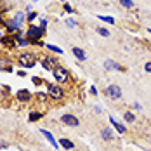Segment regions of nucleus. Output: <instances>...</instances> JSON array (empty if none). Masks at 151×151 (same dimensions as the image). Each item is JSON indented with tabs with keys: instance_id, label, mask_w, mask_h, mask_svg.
<instances>
[{
	"instance_id": "f257e3e1",
	"label": "nucleus",
	"mask_w": 151,
	"mask_h": 151,
	"mask_svg": "<svg viewBox=\"0 0 151 151\" xmlns=\"http://www.w3.org/2000/svg\"><path fill=\"white\" fill-rule=\"evenodd\" d=\"M17 61L23 68H33L37 64V56H35V52H26V54H21Z\"/></svg>"
},
{
	"instance_id": "f03ea898",
	"label": "nucleus",
	"mask_w": 151,
	"mask_h": 151,
	"mask_svg": "<svg viewBox=\"0 0 151 151\" xmlns=\"http://www.w3.org/2000/svg\"><path fill=\"white\" fill-rule=\"evenodd\" d=\"M42 35H44V28H40V26H33V24H31L30 28L26 30V38H28V40H35V42H38L40 45H42V42H40Z\"/></svg>"
},
{
	"instance_id": "7ed1b4c3",
	"label": "nucleus",
	"mask_w": 151,
	"mask_h": 151,
	"mask_svg": "<svg viewBox=\"0 0 151 151\" xmlns=\"http://www.w3.org/2000/svg\"><path fill=\"white\" fill-rule=\"evenodd\" d=\"M23 21H24V14L23 12H16V16L7 23V30L9 31H17L23 26Z\"/></svg>"
},
{
	"instance_id": "20e7f679",
	"label": "nucleus",
	"mask_w": 151,
	"mask_h": 151,
	"mask_svg": "<svg viewBox=\"0 0 151 151\" xmlns=\"http://www.w3.org/2000/svg\"><path fill=\"white\" fill-rule=\"evenodd\" d=\"M52 75H54V78H56V82H59V83H66V82H68V78H70L68 70H66V68H63V66H59V64L52 70Z\"/></svg>"
},
{
	"instance_id": "39448f33",
	"label": "nucleus",
	"mask_w": 151,
	"mask_h": 151,
	"mask_svg": "<svg viewBox=\"0 0 151 151\" xmlns=\"http://www.w3.org/2000/svg\"><path fill=\"white\" fill-rule=\"evenodd\" d=\"M61 122H63L64 125H70V127H78V125H80V120L76 118L75 115H71V113H64V115L61 116Z\"/></svg>"
},
{
	"instance_id": "423d86ee",
	"label": "nucleus",
	"mask_w": 151,
	"mask_h": 151,
	"mask_svg": "<svg viewBox=\"0 0 151 151\" xmlns=\"http://www.w3.org/2000/svg\"><path fill=\"white\" fill-rule=\"evenodd\" d=\"M106 96H108L109 99L116 101V99H120L122 97V89L118 87V85H109V87L106 89Z\"/></svg>"
},
{
	"instance_id": "0eeeda50",
	"label": "nucleus",
	"mask_w": 151,
	"mask_h": 151,
	"mask_svg": "<svg viewBox=\"0 0 151 151\" xmlns=\"http://www.w3.org/2000/svg\"><path fill=\"white\" fill-rule=\"evenodd\" d=\"M49 96L52 97V99H56V101H59L64 97V91L58 87V85H49Z\"/></svg>"
},
{
	"instance_id": "6e6552de",
	"label": "nucleus",
	"mask_w": 151,
	"mask_h": 151,
	"mask_svg": "<svg viewBox=\"0 0 151 151\" xmlns=\"http://www.w3.org/2000/svg\"><path fill=\"white\" fill-rule=\"evenodd\" d=\"M104 68L108 70V71H123V70H125L122 64H118L116 61H113V59H106L104 61Z\"/></svg>"
},
{
	"instance_id": "1a4fd4ad",
	"label": "nucleus",
	"mask_w": 151,
	"mask_h": 151,
	"mask_svg": "<svg viewBox=\"0 0 151 151\" xmlns=\"http://www.w3.org/2000/svg\"><path fill=\"white\" fill-rule=\"evenodd\" d=\"M42 66H44L45 70H49V71H52L58 64H56V61H54V58H52V56H45V58L42 59Z\"/></svg>"
},
{
	"instance_id": "9d476101",
	"label": "nucleus",
	"mask_w": 151,
	"mask_h": 151,
	"mask_svg": "<svg viewBox=\"0 0 151 151\" xmlns=\"http://www.w3.org/2000/svg\"><path fill=\"white\" fill-rule=\"evenodd\" d=\"M40 134H42L44 137H47V141H49V142H50V144H52V146H54L56 150H59V142H58V141L54 139V136H52V134H50L49 130H45V129H40Z\"/></svg>"
},
{
	"instance_id": "9b49d317",
	"label": "nucleus",
	"mask_w": 151,
	"mask_h": 151,
	"mask_svg": "<svg viewBox=\"0 0 151 151\" xmlns=\"http://www.w3.org/2000/svg\"><path fill=\"white\" fill-rule=\"evenodd\" d=\"M71 52L75 54V58H76L78 61H85V59H87V56H85V50H83V49H80V47H73V49H71Z\"/></svg>"
},
{
	"instance_id": "f8f14e48",
	"label": "nucleus",
	"mask_w": 151,
	"mask_h": 151,
	"mask_svg": "<svg viewBox=\"0 0 151 151\" xmlns=\"http://www.w3.org/2000/svg\"><path fill=\"white\" fill-rule=\"evenodd\" d=\"M109 123H111V125H113V127L116 129V132H118V134H125V130H127V129H125V127H123L122 123H118V122L115 120L113 116H109Z\"/></svg>"
},
{
	"instance_id": "ddd939ff",
	"label": "nucleus",
	"mask_w": 151,
	"mask_h": 151,
	"mask_svg": "<svg viewBox=\"0 0 151 151\" xmlns=\"http://www.w3.org/2000/svg\"><path fill=\"white\" fill-rule=\"evenodd\" d=\"M101 137H103V141H111V139H113V130H111L109 127H104V129L101 130Z\"/></svg>"
},
{
	"instance_id": "4468645a",
	"label": "nucleus",
	"mask_w": 151,
	"mask_h": 151,
	"mask_svg": "<svg viewBox=\"0 0 151 151\" xmlns=\"http://www.w3.org/2000/svg\"><path fill=\"white\" fill-rule=\"evenodd\" d=\"M59 146L66 148V150H73V148H75V144H73L70 139H66V137H61L59 139Z\"/></svg>"
},
{
	"instance_id": "2eb2a0df",
	"label": "nucleus",
	"mask_w": 151,
	"mask_h": 151,
	"mask_svg": "<svg viewBox=\"0 0 151 151\" xmlns=\"http://www.w3.org/2000/svg\"><path fill=\"white\" fill-rule=\"evenodd\" d=\"M30 99V92L28 91H19L17 92V101H28Z\"/></svg>"
},
{
	"instance_id": "dca6fc26",
	"label": "nucleus",
	"mask_w": 151,
	"mask_h": 151,
	"mask_svg": "<svg viewBox=\"0 0 151 151\" xmlns=\"http://www.w3.org/2000/svg\"><path fill=\"white\" fill-rule=\"evenodd\" d=\"M96 31H97L101 37H104V38H109V30H106V28H103V26H97V28H96Z\"/></svg>"
},
{
	"instance_id": "f3484780",
	"label": "nucleus",
	"mask_w": 151,
	"mask_h": 151,
	"mask_svg": "<svg viewBox=\"0 0 151 151\" xmlns=\"http://www.w3.org/2000/svg\"><path fill=\"white\" fill-rule=\"evenodd\" d=\"M120 5L125 9H134V2L132 0H120Z\"/></svg>"
},
{
	"instance_id": "a211bd4d",
	"label": "nucleus",
	"mask_w": 151,
	"mask_h": 151,
	"mask_svg": "<svg viewBox=\"0 0 151 151\" xmlns=\"http://www.w3.org/2000/svg\"><path fill=\"white\" fill-rule=\"evenodd\" d=\"M47 49H49L50 52H56V54H63V49H61V47L52 45V44H49V45H47Z\"/></svg>"
},
{
	"instance_id": "6ab92c4d",
	"label": "nucleus",
	"mask_w": 151,
	"mask_h": 151,
	"mask_svg": "<svg viewBox=\"0 0 151 151\" xmlns=\"http://www.w3.org/2000/svg\"><path fill=\"white\" fill-rule=\"evenodd\" d=\"M101 21H104V23H109V24H115V19L111 17V16H97Z\"/></svg>"
},
{
	"instance_id": "aec40b11",
	"label": "nucleus",
	"mask_w": 151,
	"mask_h": 151,
	"mask_svg": "<svg viewBox=\"0 0 151 151\" xmlns=\"http://www.w3.org/2000/svg\"><path fill=\"white\" fill-rule=\"evenodd\" d=\"M123 118H125L127 122H130V123H132V122H136V116H134L130 111H125V113H123Z\"/></svg>"
},
{
	"instance_id": "412c9836",
	"label": "nucleus",
	"mask_w": 151,
	"mask_h": 151,
	"mask_svg": "<svg viewBox=\"0 0 151 151\" xmlns=\"http://www.w3.org/2000/svg\"><path fill=\"white\" fill-rule=\"evenodd\" d=\"M42 115L40 113H37V111H33V113H30V122H37L38 118H40Z\"/></svg>"
},
{
	"instance_id": "4be33fe9",
	"label": "nucleus",
	"mask_w": 151,
	"mask_h": 151,
	"mask_svg": "<svg viewBox=\"0 0 151 151\" xmlns=\"http://www.w3.org/2000/svg\"><path fill=\"white\" fill-rule=\"evenodd\" d=\"M66 26H70V28H76V21L75 19H71V17L66 19Z\"/></svg>"
},
{
	"instance_id": "5701e85b",
	"label": "nucleus",
	"mask_w": 151,
	"mask_h": 151,
	"mask_svg": "<svg viewBox=\"0 0 151 151\" xmlns=\"http://www.w3.org/2000/svg\"><path fill=\"white\" fill-rule=\"evenodd\" d=\"M64 11H66L68 14H71V12H73V7H71L70 4H64Z\"/></svg>"
},
{
	"instance_id": "b1692460",
	"label": "nucleus",
	"mask_w": 151,
	"mask_h": 151,
	"mask_svg": "<svg viewBox=\"0 0 151 151\" xmlns=\"http://www.w3.org/2000/svg\"><path fill=\"white\" fill-rule=\"evenodd\" d=\"M144 70H146L148 73H151V61H148V63L144 64Z\"/></svg>"
},
{
	"instance_id": "393cba45",
	"label": "nucleus",
	"mask_w": 151,
	"mask_h": 151,
	"mask_svg": "<svg viewBox=\"0 0 151 151\" xmlns=\"http://www.w3.org/2000/svg\"><path fill=\"white\" fill-rule=\"evenodd\" d=\"M45 26H47V19H40V28L45 30Z\"/></svg>"
},
{
	"instance_id": "a878e982",
	"label": "nucleus",
	"mask_w": 151,
	"mask_h": 151,
	"mask_svg": "<svg viewBox=\"0 0 151 151\" xmlns=\"http://www.w3.org/2000/svg\"><path fill=\"white\" fill-rule=\"evenodd\" d=\"M37 12H30V14H28V19H30V21H33V19H35V17H37Z\"/></svg>"
},
{
	"instance_id": "bb28decb",
	"label": "nucleus",
	"mask_w": 151,
	"mask_h": 151,
	"mask_svg": "<svg viewBox=\"0 0 151 151\" xmlns=\"http://www.w3.org/2000/svg\"><path fill=\"white\" fill-rule=\"evenodd\" d=\"M42 82H44V80H40V78H38V76H35V78H33V83H37V85H40V83H42Z\"/></svg>"
},
{
	"instance_id": "cd10ccee",
	"label": "nucleus",
	"mask_w": 151,
	"mask_h": 151,
	"mask_svg": "<svg viewBox=\"0 0 151 151\" xmlns=\"http://www.w3.org/2000/svg\"><path fill=\"white\" fill-rule=\"evenodd\" d=\"M91 94L92 96H97V89L96 87H91Z\"/></svg>"
},
{
	"instance_id": "c85d7f7f",
	"label": "nucleus",
	"mask_w": 151,
	"mask_h": 151,
	"mask_svg": "<svg viewBox=\"0 0 151 151\" xmlns=\"http://www.w3.org/2000/svg\"><path fill=\"white\" fill-rule=\"evenodd\" d=\"M33 2H38V0H33Z\"/></svg>"
},
{
	"instance_id": "c756f323",
	"label": "nucleus",
	"mask_w": 151,
	"mask_h": 151,
	"mask_svg": "<svg viewBox=\"0 0 151 151\" xmlns=\"http://www.w3.org/2000/svg\"><path fill=\"white\" fill-rule=\"evenodd\" d=\"M0 37H2V33H0Z\"/></svg>"
},
{
	"instance_id": "7c9ffc66",
	"label": "nucleus",
	"mask_w": 151,
	"mask_h": 151,
	"mask_svg": "<svg viewBox=\"0 0 151 151\" xmlns=\"http://www.w3.org/2000/svg\"><path fill=\"white\" fill-rule=\"evenodd\" d=\"M150 33H151V30H150Z\"/></svg>"
}]
</instances>
